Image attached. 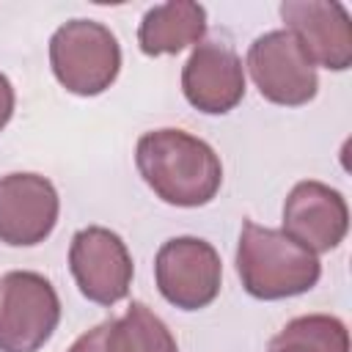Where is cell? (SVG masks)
I'll use <instances>...</instances> for the list:
<instances>
[{"label": "cell", "instance_id": "cell-1", "mask_svg": "<svg viewBox=\"0 0 352 352\" xmlns=\"http://www.w3.org/2000/svg\"><path fill=\"white\" fill-rule=\"evenodd\" d=\"M135 162L154 195L170 206H204L223 184V165L214 148L184 129H154L140 135Z\"/></svg>", "mask_w": 352, "mask_h": 352}, {"label": "cell", "instance_id": "cell-2", "mask_svg": "<svg viewBox=\"0 0 352 352\" xmlns=\"http://www.w3.org/2000/svg\"><path fill=\"white\" fill-rule=\"evenodd\" d=\"M236 272L250 297L283 300L311 292L322 275V264L280 228L245 220L236 245Z\"/></svg>", "mask_w": 352, "mask_h": 352}, {"label": "cell", "instance_id": "cell-3", "mask_svg": "<svg viewBox=\"0 0 352 352\" xmlns=\"http://www.w3.org/2000/svg\"><path fill=\"white\" fill-rule=\"evenodd\" d=\"M50 63L55 80L77 96L107 91L121 72L118 38L94 19H69L50 38Z\"/></svg>", "mask_w": 352, "mask_h": 352}, {"label": "cell", "instance_id": "cell-4", "mask_svg": "<svg viewBox=\"0 0 352 352\" xmlns=\"http://www.w3.org/2000/svg\"><path fill=\"white\" fill-rule=\"evenodd\" d=\"M60 322L55 286L30 270L0 278V352H38Z\"/></svg>", "mask_w": 352, "mask_h": 352}, {"label": "cell", "instance_id": "cell-5", "mask_svg": "<svg viewBox=\"0 0 352 352\" xmlns=\"http://www.w3.org/2000/svg\"><path fill=\"white\" fill-rule=\"evenodd\" d=\"M154 278L160 294L170 305L182 311H198L214 302L220 294L223 264L206 239L173 236L157 250Z\"/></svg>", "mask_w": 352, "mask_h": 352}, {"label": "cell", "instance_id": "cell-6", "mask_svg": "<svg viewBox=\"0 0 352 352\" xmlns=\"http://www.w3.org/2000/svg\"><path fill=\"white\" fill-rule=\"evenodd\" d=\"M248 72L258 94L272 104L300 107L316 96V66L289 30H270L248 50Z\"/></svg>", "mask_w": 352, "mask_h": 352}, {"label": "cell", "instance_id": "cell-7", "mask_svg": "<svg viewBox=\"0 0 352 352\" xmlns=\"http://www.w3.org/2000/svg\"><path fill=\"white\" fill-rule=\"evenodd\" d=\"M69 267L82 292L96 305H116L132 286V256L124 239L102 226L80 228L69 245Z\"/></svg>", "mask_w": 352, "mask_h": 352}, {"label": "cell", "instance_id": "cell-8", "mask_svg": "<svg viewBox=\"0 0 352 352\" xmlns=\"http://www.w3.org/2000/svg\"><path fill=\"white\" fill-rule=\"evenodd\" d=\"M280 16L314 66L344 72L352 63V22L336 0H286Z\"/></svg>", "mask_w": 352, "mask_h": 352}, {"label": "cell", "instance_id": "cell-9", "mask_svg": "<svg viewBox=\"0 0 352 352\" xmlns=\"http://www.w3.org/2000/svg\"><path fill=\"white\" fill-rule=\"evenodd\" d=\"M182 91L187 102L209 116L234 110L245 96V69L234 47L223 38H204L182 69Z\"/></svg>", "mask_w": 352, "mask_h": 352}, {"label": "cell", "instance_id": "cell-10", "mask_svg": "<svg viewBox=\"0 0 352 352\" xmlns=\"http://www.w3.org/2000/svg\"><path fill=\"white\" fill-rule=\"evenodd\" d=\"M60 198L38 173H8L0 179V242L30 248L44 242L58 223Z\"/></svg>", "mask_w": 352, "mask_h": 352}, {"label": "cell", "instance_id": "cell-11", "mask_svg": "<svg viewBox=\"0 0 352 352\" xmlns=\"http://www.w3.org/2000/svg\"><path fill=\"white\" fill-rule=\"evenodd\" d=\"M349 228V209L338 190L322 182H300L292 187L283 204V234L300 248L327 253L341 245Z\"/></svg>", "mask_w": 352, "mask_h": 352}, {"label": "cell", "instance_id": "cell-12", "mask_svg": "<svg viewBox=\"0 0 352 352\" xmlns=\"http://www.w3.org/2000/svg\"><path fill=\"white\" fill-rule=\"evenodd\" d=\"M206 33V8L192 0H173L154 6L143 14L138 28V44L146 55H176L190 44H198Z\"/></svg>", "mask_w": 352, "mask_h": 352}, {"label": "cell", "instance_id": "cell-13", "mask_svg": "<svg viewBox=\"0 0 352 352\" xmlns=\"http://www.w3.org/2000/svg\"><path fill=\"white\" fill-rule=\"evenodd\" d=\"M110 352H179L168 324L143 302H132L121 319H110Z\"/></svg>", "mask_w": 352, "mask_h": 352}, {"label": "cell", "instance_id": "cell-14", "mask_svg": "<svg viewBox=\"0 0 352 352\" xmlns=\"http://www.w3.org/2000/svg\"><path fill=\"white\" fill-rule=\"evenodd\" d=\"M270 352H349L346 324L327 314L292 319L272 341Z\"/></svg>", "mask_w": 352, "mask_h": 352}, {"label": "cell", "instance_id": "cell-15", "mask_svg": "<svg viewBox=\"0 0 352 352\" xmlns=\"http://www.w3.org/2000/svg\"><path fill=\"white\" fill-rule=\"evenodd\" d=\"M107 333H110V319L96 324V327H91L88 333H82L66 352H110Z\"/></svg>", "mask_w": 352, "mask_h": 352}, {"label": "cell", "instance_id": "cell-16", "mask_svg": "<svg viewBox=\"0 0 352 352\" xmlns=\"http://www.w3.org/2000/svg\"><path fill=\"white\" fill-rule=\"evenodd\" d=\"M11 116H14V85L0 72V129L11 121Z\"/></svg>", "mask_w": 352, "mask_h": 352}]
</instances>
